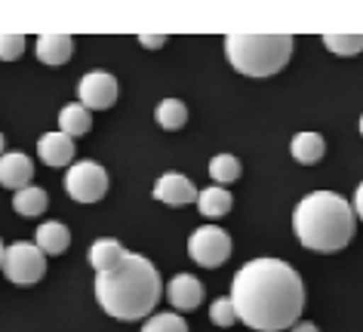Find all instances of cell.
Instances as JSON below:
<instances>
[{
    "mask_svg": "<svg viewBox=\"0 0 363 332\" xmlns=\"http://www.w3.org/2000/svg\"><path fill=\"white\" fill-rule=\"evenodd\" d=\"M323 47L335 56H357L363 52V34H323Z\"/></svg>",
    "mask_w": 363,
    "mask_h": 332,
    "instance_id": "obj_22",
    "label": "cell"
},
{
    "mask_svg": "<svg viewBox=\"0 0 363 332\" xmlns=\"http://www.w3.org/2000/svg\"><path fill=\"white\" fill-rule=\"evenodd\" d=\"M38 157L47 166H56V169L71 166V160H74V139L62 136V132H47L38 142Z\"/></svg>",
    "mask_w": 363,
    "mask_h": 332,
    "instance_id": "obj_12",
    "label": "cell"
},
{
    "mask_svg": "<svg viewBox=\"0 0 363 332\" xmlns=\"http://www.w3.org/2000/svg\"><path fill=\"white\" fill-rule=\"evenodd\" d=\"M289 151H293V160L302 166H314L323 160V151H326V142L323 136H317V132H298V136L293 139V145H289Z\"/></svg>",
    "mask_w": 363,
    "mask_h": 332,
    "instance_id": "obj_17",
    "label": "cell"
},
{
    "mask_svg": "<svg viewBox=\"0 0 363 332\" xmlns=\"http://www.w3.org/2000/svg\"><path fill=\"white\" fill-rule=\"evenodd\" d=\"M154 200L167 203V206H188L197 200V188L188 176L182 173H163L154 185Z\"/></svg>",
    "mask_w": 363,
    "mask_h": 332,
    "instance_id": "obj_9",
    "label": "cell"
},
{
    "mask_svg": "<svg viewBox=\"0 0 363 332\" xmlns=\"http://www.w3.org/2000/svg\"><path fill=\"white\" fill-rule=\"evenodd\" d=\"M126 249L121 246V240H111V237H102V240H96L93 246H89V265L96 268V274H105V271H111V268L121 262Z\"/></svg>",
    "mask_w": 363,
    "mask_h": 332,
    "instance_id": "obj_18",
    "label": "cell"
},
{
    "mask_svg": "<svg viewBox=\"0 0 363 332\" xmlns=\"http://www.w3.org/2000/svg\"><path fill=\"white\" fill-rule=\"evenodd\" d=\"M34 178V164L28 154H22V151H10L4 157H0V185L10 188V191H22V188H28Z\"/></svg>",
    "mask_w": 363,
    "mask_h": 332,
    "instance_id": "obj_10",
    "label": "cell"
},
{
    "mask_svg": "<svg viewBox=\"0 0 363 332\" xmlns=\"http://www.w3.org/2000/svg\"><path fill=\"white\" fill-rule=\"evenodd\" d=\"M4 249H6V246H4V244H0V265H4Z\"/></svg>",
    "mask_w": 363,
    "mask_h": 332,
    "instance_id": "obj_30",
    "label": "cell"
},
{
    "mask_svg": "<svg viewBox=\"0 0 363 332\" xmlns=\"http://www.w3.org/2000/svg\"><path fill=\"white\" fill-rule=\"evenodd\" d=\"M154 118L163 130H182L188 123V108L182 98H163L157 105V111H154Z\"/></svg>",
    "mask_w": 363,
    "mask_h": 332,
    "instance_id": "obj_21",
    "label": "cell"
},
{
    "mask_svg": "<svg viewBox=\"0 0 363 332\" xmlns=\"http://www.w3.org/2000/svg\"><path fill=\"white\" fill-rule=\"evenodd\" d=\"M65 191L71 194V200H77V203H99L108 194V173H105V166L93 164V160L71 164L68 176H65Z\"/></svg>",
    "mask_w": 363,
    "mask_h": 332,
    "instance_id": "obj_6",
    "label": "cell"
},
{
    "mask_svg": "<svg viewBox=\"0 0 363 332\" xmlns=\"http://www.w3.org/2000/svg\"><path fill=\"white\" fill-rule=\"evenodd\" d=\"M34 246L40 249L43 256H59L71 246V231L62 225V222H43L34 234Z\"/></svg>",
    "mask_w": 363,
    "mask_h": 332,
    "instance_id": "obj_14",
    "label": "cell"
},
{
    "mask_svg": "<svg viewBox=\"0 0 363 332\" xmlns=\"http://www.w3.org/2000/svg\"><path fill=\"white\" fill-rule=\"evenodd\" d=\"M34 52L43 65H65L74 52V38L71 34H40L34 43Z\"/></svg>",
    "mask_w": 363,
    "mask_h": 332,
    "instance_id": "obj_13",
    "label": "cell"
},
{
    "mask_svg": "<svg viewBox=\"0 0 363 332\" xmlns=\"http://www.w3.org/2000/svg\"><path fill=\"white\" fill-rule=\"evenodd\" d=\"M89 127H93V114H89L80 102H68L59 111V132H62V136H68V139L86 136Z\"/></svg>",
    "mask_w": 363,
    "mask_h": 332,
    "instance_id": "obj_15",
    "label": "cell"
},
{
    "mask_svg": "<svg viewBox=\"0 0 363 332\" xmlns=\"http://www.w3.org/2000/svg\"><path fill=\"white\" fill-rule=\"evenodd\" d=\"M25 52V34H0V59L13 62Z\"/></svg>",
    "mask_w": 363,
    "mask_h": 332,
    "instance_id": "obj_25",
    "label": "cell"
},
{
    "mask_svg": "<svg viewBox=\"0 0 363 332\" xmlns=\"http://www.w3.org/2000/svg\"><path fill=\"white\" fill-rule=\"evenodd\" d=\"M197 210H201V215H206V219H222V215L231 212L234 206V197L228 188H203V191H197Z\"/></svg>",
    "mask_w": 363,
    "mask_h": 332,
    "instance_id": "obj_16",
    "label": "cell"
},
{
    "mask_svg": "<svg viewBox=\"0 0 363 332\" xmlns=\"http://www.w3.org/2000/svg\"><path fill=\"white\" fill-rule=\"evenodd\" d=\"M142 332H188V323L179 314H154L145 320Z\"/></svg>",
    "mask_w": 363,
    "mask_h": 332,
    "instance_id": "obj_23",
    "label": "cell"
},
{
    "mask_svg": "<svg viewBox=\"0 0 363 332\" xmlns=\"http://www.w3.org/2000/svg\"><path fill=\"white\" fill-rule=\"evenodd\" d=\"M289 332H320V329H317L311 320H298V323H296V326L289 329Z\"/></svg>",
    "mask_w": 363,
    "mask_h": 332,
    "instance_id": "obj_28",
    "label": "cell"
},
{
    "mask_svg": "<svg viewBox=\"0 0 363 332\" xmlns=\"http://www.w3.org/2000/svg\"><path fill=\"white\" fill-rule=\"evenodd\" d=\"M4 148H6V142H4V132H0V157H4Z\"/></svg>",
    "mask_w": 363,
    "mask_h": 332,
    "instance_id": "obj_29",
    "label": "cell"
},
{
    "mask_svg": "<svg viewBox=\"0 0 363 332\" xmlns=\"http://www.w3.org/2000/svg\"><path fill=\"white\" fill-rule=\"evenodd\" d=\"M240 160L234 157V154H216L210 160V178L216 182V188H228L234 185L240 178Z\"/></svg>",
    "mask_w": 363,
    "mask_h": 332,
    "instance_id": "obj_20",
    "label": "cell"
},
{
    "mask_svg": "<svg viewBox=\"0 0 363 332\" xmlns=\"http://www.w3.org/2000/svg\"><path fill=\"white\" fill-rule=\"evenodd\" d=\"M360 136H363V118H360Z\"/></svg>",
    "mask_w": 363,
    "mask_h": 332,
    "instance_id": "obj_31",
    "label": "cell"
},
{
    "mask_svg": "<svg viewBox=\"0 0 363 332\" xmlns=\"http://www.w3.org/2000/svg\"><path fill=\"white\" fill-rule=\"evenodd\" d=\"M231 308L252 332L293 329L305 308V283L280 258H252L231 280Z\"/></svg>",
    "mask_w": 363,
    "mask_h": 332,
    "instance_id": "obj_1",
    "label": "cell"
},
{
    "mask_svg": "<svg viewBox=\"0 0 363 332\" xmlns=\"http://www.w3.org/2000/svg\"><path fill=\"white\" fill-rule=\"evenodd\" d=\"M188 256L201 268H222L231 258V237L225 228L203 225L188 237Z\"/></svg>",
    "mask_w": 363,
    "mask_h": 332,
    "instance_id": "obj_7",
    "label": "cell"
},
{
    "mask_svg": "<svg viewBox=\"0 0 363 332\" xmlns=\"http://www.w3.org/2000/svg\"><path fill=\"white\" fill-rule=\"evenodd\" d=\"M167 299L176 311L188 314V311H197V304L203 302V286L194 274H176L167 286Z\"/></svg>",
    "mask_w": 363,
    "mask_h": 332,
    "instance_id": "obj_11",
    "label": "cell"
},
{
    "mask_svg": "<svg viewBox=\"0 0 363 332\" xmlns=\"http://www.w3.org/2000/svg\"><path fill=\"white\" fill-rule=\"evenodd\" d=\"M0 271H4L6 280L16 283V286H31L47 274V256H43L34 244L19 240V244L4 249V265H0Z\"/></svg>",
    "mask_w": 363,
    "mask_h": 332,
    "instance_id": "obj_5",
    "label": "cell"
},
{
    "mask_svg": "<svg viewBox=\"0 0 363 332\" xmlns=\"http://www.w3.org/2000/svg\"><path fill=\"white\" fill-rule=\"evenodd\" d=\"M293 56V34H228L225 59L247 77H271L286 68Z\"/></svg>",
    "mask_w": 363,
    "mask_h": 332,
    "instance_id": "obj_4",
    "label": "cell"
},
{
    "mask_svg": "<svg viewBox=\"0 0 363 332\" xmlns=\"http://www.w3.org/2000/svg\"><path fill=\"white\" fill-rule=\"evenodd\" d=\"M163 295L160 274L139 253H123L111 271L96 274V299L114 320H142L157 308Z\"/></svg>",
    "mask_w": 363,
    "mask_h": 332,
    "instance_id": "obj_2",
    "label": "cell"
},
{
    "mask_svg": "<svg viewBox=\"0 0 363 332\" xmlns=\"http://www.w3.org/2000/svg\"><path fill=\"white\" fill-rule=\"evenodd\" d=\"M139 43L145 50H160L167 43V34H139Z\"/></svg>",
    "mask_w": 363,
    "mask_h": 332,
    "instance_id": "obj_26",
    "label": "cell"
},
{
    "mask_svg": "<svg viewBox=\"0 0 363 332\" xmlns=\"http://www.w3.org/2000/svg\"><path fill=\"white\" fill-rule=\"evenodd\" d=\"M354 219L351 203L335 191H314L298 200L293 212V231L298 244L314 253H339L354 240Z\"/></svg>",
    "mask_w": 363,
    "mask_h": 332,
    "instance_id": "obj_3",
    "label": "cell"
},
{
    "mask_svg": "<svg viewBox=\"0 0 363 332\" xmlns=\"http://www.w3.org/2000/svg\"><path fill=\"white\" fill-rule=\"evenodd\" d=\"M47 206H50V197L38 185H28V188H22V191L13 194V210L19 212V215H28V219H34V215H40V212H47Z\"/></svg>",
    "mask_w": 363,
    "mask_h": 332,
    "instance_id": "obj_19",
    "label": "cell"
},
{
    "mask_svg": "<svg viewBox=\"0 0 363 332\" xmlns=\"http://www.w3.org/2000/svg\"><path fill=\"white\" fill-rule=\"evenodd\" d=\"M117 77L108 74V71H89V74L80 77L77 84V96H80V105L86 111H108L114 102H117Z\"/></svg>",
    "mask_w": 363,
    "mask_h": 332,
    "instance_id": "obj_8",
    "label": "cell"
},
{
    "mask_svg": "<svg viewBox=\"0 0 363 332\" xmlns=\"http://www.w3.org/2000/svg\"><path fill=\"white\" fill-rule=\"evenodd\" d=\"M210 320L216 323V326H231V323L238 320V314H234L228 295H219V299L210 304Z\"/></svg>",
    "mask_w": 363,
    "mask_h": 332,
    "instance_id": "obj_24",
    "label": "cell"
},
{
    "mask_svg": "<svg viewBox=\"0 0 363 332\" xmlns=\"http://www.w3.org/2000/svg\"><path fill=\"white\" fill-rule=\"evenodd\" d=\"M351 210H354V219L363 222V182L357 185V191H354V206Z\"/></svg>",
    "mask_w": 363,
    "mask_h": 332,
    "instance_id": "obj_27",
    "label": "cell"
}]
</instances>
